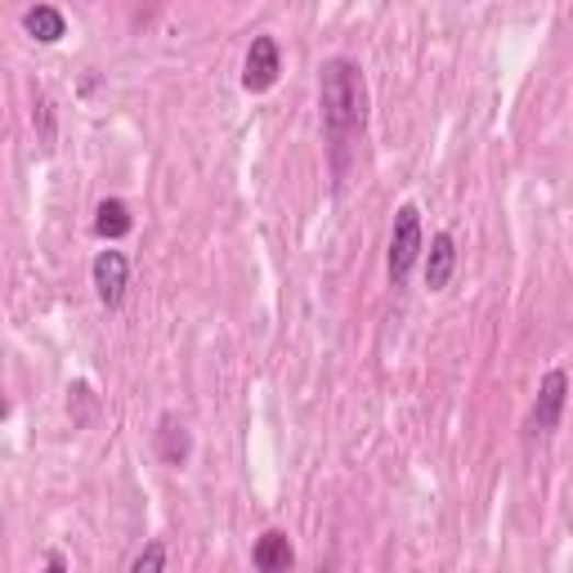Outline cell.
Listing matches in <instances>:
<instances>
[{
    "instance_id": "6da1fadb",
    "label": "cell",
    "mask_w": 573,
    "mask_h": 573,
    "mask_svg": "<svg viewBox=\"0 0 573 573\" xmlns=\"http://www.w3.org/2000/svg\"><path fill=\"white\" fill-rule=\"evenodd\" d=\"M318 108H323V131L332 139V148H346L368 117V90H363V72L350 59H327L318 72Z\"/></svg>"
},
{
    "instance_id": "7a4b0ae2",
    "label": "cell",
    "mask_w": 573,
    "mask_h": 573,
    "mask_svg": "<svg viewBox=\"0 0 573 573\" xmlns=\"http://www.w3.org/2000/svg\"><path fill=\"white\" fill-rule=\"evenodd\" d=\"M422 256V211L408 202V206H398L394 211V234H390V282L394 286H404L413 265Z\"/></svg>"
},
{
    "instance_id": "3957f363",
    "label": "cell",
    "mask_w": 573,
    "mask_h": 573,
    "mask_svg": "<svg viewBox=\"0 0 573 573\" xmlns=\"http://www.w3.org/2000/svg\"><path fill=\"white\" fill-rule=\"evenodd\" d=\"M564 394H569V377H564V368H551V372L542 377V385H538V404H533L529 426H525L529 439H547V435L560 426Z\"/></svg>"
},
{
    "instance_id": "277c9868",
    "label": "cell",
    "mask_w": 573,
    "mask_h": 573,
    "mask_svg": "<svg viewBox=\"0 0 573 573\" xmlns=\"http://www.w3.org/2000/svg\"><path fill=\"white\" fill-rule=\"evenodd\" d=\"M90 282H94V296L103 301V310H122L126 301V282H131V260L126 251H99L90 265Z\"/></svg>"
},
{
    "instance_id": "5b68a950",
    "label": "cell",
    "mask_w": 573,
    "mask_h": 573,
    "mask_svg": "<svg viewBox=\"0 0 573 573\" xmlns=\"http://www.w3.org/2000/svg\"><path fill=\"white\" fill-rule=\"evenodd\" d=\"M278 72H282V49H278V41H273V36H256L251 49H247V64H243V90H247V94H265V90H273Z\"/></svg>"
},
{
    "instance_id": "8992f818",
    "label": "cell",
    "mask_w": 573,
    "mask_h": 573,
    "mask_svg": "<svg viewBox=\"0 0 573 573\" xmlns=\"http://www.w3.org/2000/svg\"><path fill=\"white\" fill-rule=\"evenodd\" d=\"M157 452H161V462L166 467H184L189 462V452H193V439H189V426L180 417H161L157 422Z\"/></svg>"
},
{
    "instance_id": "52a82bcc",
    "label": "cell",
    "mask_w": 573,
    "mask_h": 573,
    "mask_svg": "<svg viewBox=\"0 0 573 573\" xmlns=\"http://www.w3.org/2000/svg\"><path fill=\"white\" fill-rule=\"evenodd\" d=\"M452 269H457V243H452V234H435L430 251H426V286H430V292H443Z\"/></svg>"
},
{
    "instance_id": "ba28073f",
    "label": "cell",
    "mask_w": 573,
    "mask_h": 573,
    "mask_svg": "<svg viewBox=\"0 0 573 573\" xmlns=\"http://www.w3.org/2000/svg\"><path fill=\"white\" fill-rule=\"evenodd\" d=\"M251 564L260 573H286V569L296 564V551H292V542H286V533L269 529V533H260V542L251 551Z\"/></svg>"
},
{
    "instance_id": "9c48e42d",
    "label": "cell",
    "mask_w": 573,
    "mask_h": 573,
    "mask_svg": "<svg viewBox=\"0 0 573 573\" xmlns=\"http://www.w3.org/2000/svg\"><path fill=\"white\" fill-rule=\"evenodd\" d=\"M23 32H27L36 45H59V41L68 36V23H64V14L54 10V5H32V10L23 14Z\"/></svg>"
},
{
    "instance_id": "30bf717a",
    "label": "cell",
    "mask_w": 573,
    "mask_h": 573,
    "mask_svg": "<svg viewBox=\"0 0 573 573\" xmlns=\"http://www.w3.org/2000/svg\"><path fill=\"white\" fill-rule=\"evenodd\" d=\"M135 228V220H131V206L122 202V198H103L99 202V211H94V234L99 238H108V243H117V238H126Z\"/></svg>"
},
{
    "instance_id": "8fae6325",
    "label": "cell",
    "mask_w": 573,
    "mask_h": 573,
    "mask_svg": "<svg viewBox=\"0 0 573 573\" xmlns=\"http://www.w3.org/2000/svg\"><path fill=\"white\" fill-rule=\"evenodd\" d=\"M131 569H135V573H157V569H166V547H161V542H148V547L131 560Z\"/></svg>"
},
{
    "instance_id": "7c38bea8",
    "label": "cell",
    "mask_w": 573,
    "mask_h": 573,
    "mask_svg": "<svg viewBox=\"0 0 573 573\" xmlns=\"http://www.w3.org/2000/svg\"><path fill=\"white\" fill-rule=\"evenodd\" d=\"M32 117H36V126H41V144L54 148V112H49V99H45V94H36V112H32Z\"/></svg>"
},
{
    "instance_id": "4fadbf2b",
    "label": "cell",
    "mask_w": 573,
    "mask_h": 573,
    "mask_svg": "<svg viewBox=\"0 0 573 573\" xmlns=\"http://www.w3.org/2000/svg\"><path fill=\"white\" fill-rule=\"evenodd\" d=\"M5 417H10V398H5V394H0V422H5Z\"/></svg>"
}]
</instances>
